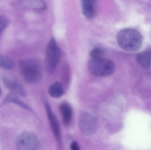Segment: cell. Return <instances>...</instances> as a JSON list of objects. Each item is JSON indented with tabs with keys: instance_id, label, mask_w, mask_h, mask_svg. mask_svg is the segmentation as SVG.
<instances>
[{
	"instance_id": "1",
	"label": "cell",
	"mask_w": 151,
	"mask_h": 150,
	"mask_svg": "<svg viewBox=\"0 0 151 150\" xmlns=\"http://www.w3.org/2000/svg\"><path fill=\"white\" fill-rule=\"evenodd\" d=\"M117 40L120 47L127 52H136L142 45V35L138 31L132 28H125L120 31Z\"/></svg>"
},
{
	"instance_id": "2",
	"label": "cell",
	"mask_w": 151,
	"mask_h": 150,
	"mask_svg": "<svg viewBox=\"0 0 151 150\" xmlns=\"http://www.w3.org/2000/svg\"><path fill=\"white\" fill-rule=\"evenodd\" d=\"M19 69L22 77L28 83H37L42 79V68L36 60L26 59L20 61Z\"/></svg>"
},
{
	"instance_id": "3",
	"label": "cell",
	"mask_w": 151,
	"mask_h": 150,
	"mask_svg": "<svg viewBox=\"0 0 151 150\" xmlns=\"http://www.w3.org/2000/svg\"><path fill=\"white\" fill-rule=\"evenodd\" d=\"M88 69L92 75L96 76H107L114 72L115 65L112 61L104 56L91 58L89 63Z\"/></svg>"
},
{
	"instance_id": "4",
	"label": "cell",
	"mask_w": 151,
	"mask_h": 150,
	"mask_svg": "<svg viewBox=\"0 0 151 150\" xmlns=\"http://www.w3.org/2000/svg\"><path fill=\"white\" fill-rule=\"evenodd\" d=\"M60 57L61 50L55 40L52 38L48 43L46 49V68L49 73H54Z\"/></svg>"
},
{
	"instance_id": "5",
	"label": "cell",
	"mask_w": 151,
	"mask_h": 150,
	"mask_svg": "<svg viewBox=\"0 0 151 150\" xmlns=\"http://www.w3.org/2000/svg\"><path fill=\"white\" fill-rule=\"evenodd\" d=\"M17 149L20 150H35L40 148V143L37 136L31 133L19 134L16 140Z\"/></svg>"
},
{
	"instance_id": "6",
	"label": "cell",
	"mask_w": 151,
	"mask_h": 150,
	"mask_svg": "<svg viewBox=\"0 0 151 150\" xmlns=\"http://www.w3.org/2000/svg\"><path fill=\"white\" fill-rule=\"evenodd\" d=\"M79 127L83 134L89 135L94 134L97 130L99 122L97 118L90 113H83L79 122Z\"/></svg>"
},
{
	"instance_id": "7",
	"label": "cell",
	"mask_w": 151,
	"mask_h": 150,
	"mask_svg": "<svg viewBox=\"0 0 151 150\" xmlns=\"http://www.w3.org/2000/svg\"><path fill=\"white\" fill-rule=\"evenodd\" d=\"M45 108L47 111V114L48 117L49 121L54 136L58 143H61V134L60 126L55 115L52 112L50 105L47 102L45 104Z\"/></svg>"
},
{
	"instance_id": "8",
	"label": "cell",
	"mask_w": 151,
	"mask_h": 150,
	"mask_svg": "<svg viewBox=\"0 0 151 150\" xmlns=\"http://www.w3.org/2000/svg\"><path fill=\"white\" fill-rule=\"evenodd\" d=\"M3 81L4 85L10 90L23 97H26L27 93L19 82L12 78L4 77Z\"/></svg>"
},
{
	"instance_id": "9",
	"label": "cell",
	"mask_w": 151,
	"mask_h": 150,
	"mask_svg": "<svg viewBox=\"0 0 151 150\" xmlns=\"http://www.w3.org/2000/svg\"><path fill=\"white\" fill-rule=\"evenodd\" d=\"M83 13L87 18H93L95 14V2L96 0H81Z\"/></svg>"
},
{
	"instance_id": "10",
	"label": "cell",
	"mask_w": 151,
	"mask_h": 150,
	"mask_svg": "<svg viewBox=\"0 0 151 150\" xmlns=\"http://www.w3.org/2000/svg\"><path fill=\"white\" fill-rule=\"evenodd\" d=\"M60 112L65 125H68L70 123L72 119L73 112L71 107L67 103H63L60 107Z\"/></svg>"
},
{
	"instance_id": "11",
	"label": "cell",
	"mask_w": 151,
	"mask_h": 150,
	"mask_svg": "<svg viewBox=\"0 0 151 150\" xmlns=\"http://www.w3.org/2000/svg\"><path fill=\"white\" fill-rule=\"evenodd\" d=\"M137 61L138 63L145 68L150 67L151 60V50L140 53L137 55Z\"/></svg>"
},
{
	"instance_id": "12",
	"label": "cell",
	"mask_w": 151,
	"mask_h": 150,
	"mask_svg": "<svg viewBox=\"0 0 151 150\" xmlns=\"http://www.w3.org/2000/svg\"><path fill=\"white\" fill-rule=\"evenodd\" d=\"M50 95L54 98H59L64 93L63 87L61 83L55 82L51 85L49 89Z\"/></svg>"
},
{
	"instance_id": "13",
	"label": "cell",
	"mask_w": 151,
	"mask_h": 150,
	"mask_svg": "<svg viewBox=\"0 0 151 150\" xmlns=\"http://www.w3.org/2000/svg\"><path fill=\"white\" fill-rule=\"evenodd\" d=\"M5 101L12 102V103L20 106L21 107H23L27 110H30V111L31 110V108L28 105L24 103L16 95L13 94V93H11L10 94L8 95L5 99Z\"/></svg>"
},
{
	"instance_id": "14",
	"label": "cell",
	"mask_w": 151,
	"mask_h": 150,
	"mask_svg": "<svg viewBox=\"0 0 151 150\" xmlns=\"http://www.w3.org/2000/svg\"><path fill=\"white\" fill-rule=\"evenodd\" d=\"M0 67L4 69H12L14 67V63L9 57L0 54Z\"/></svg>"
},
{
	"instance_id": "15",
	"label": "cell",
	"mask_w": 151,
	"mask_h": 150,
	"mask_svg": "<svg viewBox=\"0 0 151 150\" xmlns=\"http://www.w3.org/2000/svg\"><path fill=\"white\" fill-rule=\"evenodd\" d=\"M9 20L4 16H0V35L9 24Z\"/></svg>"
},
{
	"instance_id": "16",
	"label": "cell",
	"mask_w": 151,
	"mask_h": 150,
	"mask_svg": "<svg viewBox=\"0 0 151 150\" xmlns=\"http://www.w3.org/2000/svg\"><path fill=\"white\" fill-rule=\"evenodd\" d=\"M104 52L102 49L99 48H95L92 49L90 53L91 58H99L104 56Z\"/></svg>"
},
{
	"instance_id": "17",
	"label": "cell",
	"mask_w": 151,
	"mask_h": 150,
	"mask_svg": "<svg viewBox=\"0 0 151 150\" xmlns=\"http://www.w3.org/2000/svg\"><path fill=\"white\" fill-rule=\"evenodd\" d=\"M70 149L72 150H80V146L78 143L76 141H74L70 145Z\"/></svg>"
},
{
	"instance_id": "18",
	"label": "cell",
	"mask_w": 151,
	"mask_h": 150,
	"mask_svg": "<svg viewBox=\"0 0 151 150\" xmlns=\"http://www.w3.org/2000/svg\"><path fill=\"white\" fill-rule=\"evenodd\" d=\"M1 94V86H0V95Z\"/></svg>"
}]
</instances>
